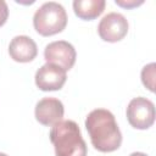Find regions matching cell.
Returning <instances> with one entry per match:
<instances>
[{
	"label": "cell",
	"instance_id": "1",
	"mask_svg": "<svg viewBox=\"0 0 156 156\" xmlns=\"http://www.w3.org/2000/svg\"><path fill=\"white\" fill-rule=\"evenodd\" d=\"M85 128L93 146L101 152H112L122 144V133L113 113L105 108H95L85 118Z\"/></svg>",
	"mask_w": 156,
	"mask_h": 156
},
{
	"label": "cell",
	"instance_id": "2",
	"mask_svg": "<svg viewBox=\"0 0 156 156\" xmlns=\"http://www.w3.org/2000/svg\"><path fill=\"white\" fill-rule=\"evenodd\" d=\"M50 141L56 156H87V144L74 121L65 119L54 124L50 130Z\"/></svg>",
	"mask_w": 156,
	"mask_h": 156
},
{
	"label": "cell",
	"instance_id": "3",
	"mask_svg": "<svg viewBox=\"0 0 156 156\" xmlns=\"http://www.w3.org/2000/svg\"><path fill=\"white\" fill-rule=\"evenodd\" d=\"M67 24L65 7L55 1L44 2L33 16L34 29L43 37L61 33Z\"/></svg>",
	"mask_w": 156,
	"mask_h": 156
},
{
	"label": "cell",
	"instance_id": "4",
	"mask_svg": "<svg viewBox=\"0 0 156 156\" xmlns=\"http://www.w3.org/2000/svg\"><path fill=\"white\" fill-rule=\"evenodd\" d=\"M155 105L151 100L138 96L127 106V119L135 129H147L155 122Z\"/></svg>",
	"mask_w": 156,
	"mask_h": 156
},
{
	"label": "cell",
	"instance_id": "5",
	"mask_svg": "<svg viewBox=\"0 0 156 156\" xmlns=\"http://www.w3.org/2000/svg\"><path fill=\"white\" fill-rule=\"evenodd\" d=\"M128 21L118 12H110L102 17L98 26V33L100 38L108 43H116L122 40L128 33Z\"/></svg>",
	"mask_w": 156,
	"mask_h": 156
},
{
	"label": "cell",
	"instance_id": "6",
	"mask_svg": "<svg viewBox=\"0 0 156 156\" xmlns=\"http://www.w3.org/2000/svg\"><path fill=\"white\" fill-rule=\"evenodd\" d=\"M76 49L66 40H57L48 44L44 50V58L46 63L56 65L65 71L73 67L76 62Z\"/></svg>",
	"mask_w": 156,
	"mask_h": 156
},
{
	"label": "cell",
	"instance_id": "7",
	"mask_svg": "<svg viewBox=\"0 0 156 156\" xmlns=\"http://www.w3.org/2000/svg\"><path fill=\"white\" fill-rule=\"evenodd\" d=\"M35 85L43 91L60 90L66 83V71L56 65L45 63L35 73Z\"/></svg>",
	"mask_w": 156,
	"mask_h": 156
},
{
	"label": "cell",
	"instance_id": "8",
	"mask_svg": "<svg viewBox=\"0 0 156 156\" xmlns=\"http://www.w3.org/2000/svg\"><path fill=\"white\" fill-rule=\"evenodd\" d=\"M65 113L63 104L56 98H44L35 105V119L46 127L54 126L62 121Z\"/></svg>",
	"mask_w": 156,
	"mask_h": 156
},
{
	"label": "cell",
	"instance_id": "9",
	"mask_svg": "<svg viewBox=\"0 0 156 156\" xmlns=\"http://www.w3.org/2000/svg\"><path fill=\"white\" fill-rule=\"evenodd\" d=\"M9 54L16 62H30L37 57L38 48L32 38L27 35H16L10 41Z\"/></svg>",
	"mask_w": 156,
	"mask_h": 156
},
{
	"label": "cell",
	"instance_id": "10",
	"mask_svg": "<svg viewBox=\"0 0 156 156\" xmlns=\"http://www.w3.org/2000/svg\"><path fill=\"white\" fill-rule=\"evenodd\" d=\"M105 0H74L73 11L82 20H95L105 10Z\"/></svg>",
	"mask_w": 156,
	"mask_h": 156
},
{
	"label": "cell",
	"instance_id": "11",
	"mask_svg": "<svg viewBox=\"0 0 156 156\" xmlns=\"http://www.w3.org/2000/svg\"><path fill=\"white\" fill-rule=\"evenodd\" d=\"M155 69L156 65L154 62L144 66L141 69V82L152 93L155 91Z\"/></svg>",
	"mask_w": 156,
	"mask_h": 156
},
{
	"label": "cell",
	"instance_id": "12",
	"mask_svg": "<svg viewBox=\"0 0 156 156\" xmlns=\"http://www.w3.org/2000/svg\"><path fill=\"white\" fill-rule=\"evenodd\" d=\"M115 2H116L118 6H121V7H124V9H133V7H136V6L141 5L144 1H143V0H139V1H136V0H116Z\"/></svg>",
	"mask_w": 156,
	"mask_h": 156
},
{
	"label": "cell",
	"instance_id": "13",
	"mask_svg": "<svg viewBox=\"0 0 156 156\" xmlns=\"http://www.w3.org/2000/svg\"><path fill=\"white\" fill-rule=\"evenodd\" d=\"M7 17H9V7H7V4L4 0H0V27L5 24Z\"/></svg>",
	"mask_w": 156,
	"mask_h": 156
},
{
	"label": "cell",
	"instance_id": "14",
	"mask_svg": "<svg viewBox=\"0 0 156 156\" xmlns=\"http://www.w3.org/2000/svg\"><path fill=\"white\" fill-rule=\"evenodd\" d=\"M129 156H147V155L144 152H132Z\"/></svg>",
	"mask_w": 156,
	"mask_h": 156
},
{
	"label": "cell",
	"instance_id": "15",
	"mask_svg": "<svg viewBox=\"0 0 156 156\" xmlns=\"http://www.w3.org/2000/svg\"><path fill=\"white\" fill-rule=\"evenodd\" d=\"M0 156H7L6 154H4V152H0Z\"/></svg>",
	"mask_w": 156,
	"mask_h": 156
}]
</instances>
